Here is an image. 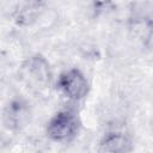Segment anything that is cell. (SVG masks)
<instances>
[{"label": "cell", "instance_id": "5", "mask_svg": "<svg viewBox=\"0 0 153 153\" xmlns=\"http://www.w3.org/2000/svg\"><path fill=\"white\" fill-rule=\"evenodd\" d=\"M44 4V0H19L13 12L14 23L20 26L31 25L39 16Z\"/></svg>", "mask_w": 153, "mask_h": 153}, {"label": "cell", "instance_id": "3", "mask_svg": "<svg viewBox=\"0 0 153 153\" xmlns=\"http://www.w3.org/2000/svg\"><path fill=\"white\" fill-rule=\"evenodd\" d=\"M20 75L23 80L36 90H43L50 85L51 71L49 62L44 56L35 54L27 57L20 68Z\"/></svg>", "mask_w": 153, "mask_h": 153}, {"label": "cell", "instance_id": "2", "mask_svg": "<svg viewBox=\"0 0 153 153\" xmlns=\"http://www.w3.org/2000/svg\"><path fill=\"white\" fill-rule=\"evenodd\" d=\"M56 88L66 99L78 103L87 97L90 82L79 68L73 67L60 73L56 80Z\"/></svg>", "mask_w": 153, "mask_h": 153}, {"label": "cell", "instance_id": "8", "mask_svg": "<svg viewBox=\"0 0 153 153\" xmlns=\"http://www.w3.org/2000/svg\"><path fill=\"white\" fill-rule=\"evenodd\" d=\"M91 1H92L93 13H94V16H98L102 12H104L105 10H108L114 0H91Z\"/></svg>", "mask_w": 153, "mask_h": 153}, {"label": "cell", "instance_id": "7", "mask_svg": "<svg viewBox=\"0 0 153 153\" xmlns=\"http://www.w3.org/2000/svg\"><path fill=\"white\" fill-rule=\"evenodd\" d=\"M25 104L20 100H13L11 102L6 110H5V122L8 127H18L22 124L24 117H25Z\"/></svg>", "mask_w": 153, "mask_h": 153}, {"label": "cell", "instance_id": "6", "mask_svg": "<svg viewBox=\"0 0 153 153\" xmlns=\"http://www.w3.org/2000/svg\"><path fill=\"white\" fill-rule=\"evenodd\" d=\"M130 30L142 42H148L153 36V18L147 14H134L130 18Z\"/></svg>", "mask_w": 153, "mask_h": 153}, {"label": "cell", "instance_id": "4", "mask_svg": "<svg viewBox=\"0 0 153 153\" xmlns=\"http://www.w3.org/2000/svg\"><path fill=\"white\" fill-rule=\"evenodd\" d=\"M133 148V140L128 133L121 129H110L100 136L97 151L100 153H128Z\"/></svg>", "mask_w": 153, "mask_h": 153}, {"label": "cell", "instance_id": "1", "mask_svg": "<svg viewBox=\"0 0 153 153\" xmlns=\"http://www.w3.org/2000/svg\"><path fill=\"white\" fill-rule=\"evenodd\" d=\"M81 127L78 114L72 109H62L55 112L45 126V134L49 140L57 143H68L73 141Z\"/></svg>", "mask_w": 153, "mask_h": 153}]
</instances>
